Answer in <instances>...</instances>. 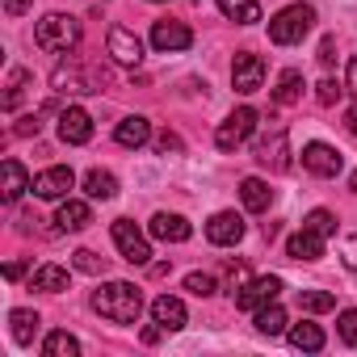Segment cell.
<instances>
[{"label":"cell","instance_id":"cell-43","mask_svg":"<svg viewBox=\"0 0 357 357\" xmlns=\"http://www.w3.org/2000/svg\"><path fill=\"white\" fill-rule=\"evenodd\" d=\"M5 278H9V282L26 278V261H9V265H5Z\"/></svg>","mask_w":357,"mask_h":357},{"label":"cell","instance_id":"cell-23","mask_svg":"<svg viewBox=\"0 0 357 357\" xmlns=\"http://www.w3.org/2000/svg\"><path fill=\"white\" fill-rule=\"evenodd\" d=\"M84 194H89L93 202H109V198H118V176L105 172V168H93V172L84 176Z\"/></svg>","mask_w":357,"mask_h":357},{"label":"cell","instance_id":"cell-21","mask_svg":"<svg viewBox=\"0 0 357 357\" xmlns=\"http://www.w3.org/2000/svg\"><path fill=\"white\" fill-rule=\"evenodd\" d=\"M114 139H118L122 147H143V143L151 139V122H147L143 114H130V118H122V122H118Z\"/></svg>","mask_w":357,"mask_h":357},{"label":"cell","instance_id":"cell-4","mask_svg":"<svg viewBox=\"0 0 357 357\" xmlns=\"http://www.w3.org/2000/svg\"><path fill=\"white\" fill-rule=\"evenodd\" d=\"M257 122H261V114H257L252 105H240V109H231V114L223 118V126L215 130V143H219L223 151H236V147L248 143V135L257 130Z\"/></svg>","mask_w":357,"mask_h":357},{"label":"cell","instance_id":"cell-25","mask_svg":"<svg viewBox=\"0 0 357 357\" xmlns=\"http://www.w3.org/2000/svg\"><path fill=\"white\" fill-rule=\"evenodd\" d=\"M219 13L227 22H240V26H257L261 22V5H257V0H219Z\"/></svg>","mask_w":357,"mask_h":357},{"label":"cell","instance_id":"cell-13","mask_svg":"<svg viewBox=\"0 0 357 357\" xmlns=\"http://www.w3.org/2000/svg\"><path fill=\"white\" fill-rule=\"evenodd\" d=\"M206 240H211L215 248H231V244H240V240H244V219H240L236 211H219V215L206 223Z\"/></svg>","mask_w":357,"mask_h":357},{"label":"cell","instance_id":"cell-42","mask_svg":"<svg viewBox=\"0 0 357 357\" xmlns=\"http://www.w3.org/2000/svg\"><path fill=\"white\" fill-rule=\"evenodd\" d=\"M332 59H336V43H332V38H324V43H319V63H324V68H332Z\"/></svg>","mask_w":357,"mask_h":357},{"label":"cell","instance_id":"cell-36","mask_svg":"<svg viewBox=\"0 0 357 357\" xmlns=\"http://www.w3.org/2000/svg\"><path fill=\"white\" fill-rule=\"evenodd\" d=\"M72 265H76L80 273H105V261H101L97 252H89V248H80V252H72Z\"/></svg>","mask_w":357,"mask_h":357},{"label":"cell","instance_id":"cell-11","mask_svg":"<svg viewBox=\"0 0 357 357\" xmlns=\"http://www.w3.org/2000/svg\"><path fill=\"white\" fill-rule=\"evenodd\" d=\"M303 168L311 176H336L344 168V155L336 147H328V143H307L303 147Z\"/></svg>","mask_w":357,"mask_h":357},{"label":"cell","instance_id":"cell-1","mask_svg":"<svg viewBox=\"0 0 357 357\" xmlns=\"http://www.w3.org/2000/svg\"><path fill=\"white\" fill-rule=\"evenodd\" d=\"M93 311L114 324H135L143 311V294L130 282H105L101 290H93Z\"/></svg>","mask_w":357,"mask_h":357},{"label":"cell","instance_id":"cell-33","mask_svg":"<svg viewBox=\"0 0 357 357\" xmlns=\"http://www.w3.org/2000/svg\"><path fill=\"white\" fill-rule=\"evenodd\" d=\"M303 227H311V231H319V236L328 240V236H336V215H332V211H311V215L303 219Z\"/></svg>","mask_w":357,"mask_h":357},{"label":"cell","instance_id":"cell-45","mask_svg":"<svg viewBox=\"0 0 357 357\" xmlns=\"http://www.w3.org/2000/svg\"><path fill=\"white\" fill-rule=\"evenodd\" d=\"M349 93H353V97H357V55H353V59H349Z\"/></svg>","mask_w":357,"mask_h":357},{"label":"cell","instance_id":"cell-31","mask_svg":"<svg viewBox=\"0 0 357 357\" xmlns=\"http://www.w3.org/2000/svg\"><path fill=\"white\" fill-rule=\"evenodd\" d=\"M298 307H303V311H311V315H319V311H332V307H336V298H332V294H324V290H298Z\"/></svg>","mask_w":357,"mask_h":357},{"label":"cell","instance_id":"cell-2","mask_svg":"<svg viewBox=\"0 0 357 357\" xmlns=\"http://www.w3.org/2000/svg\"><path fill=\"white\" fill-rule=\"evenodd\" d=\"M311 26H315V9L311 5H290V9L269 17V38L278 47H294V43H303L311 34Z\"/></svg>","mask_w":357,"mask_h":357},{"label":"cell","instance_id":"cell-40","mask_svg":"<svg viewBox=\"0 0 357 357\" xmlns=\"http://www.w3.org/2000/svg\"><path fill=\"white\" fill-rule=\"evenodd\" d=\"M38 126H43V122H38V118H34V114H26V118H22V122H17V126H13V130H17V135H22V139H30V135H38Z\"/></svg>","mask_w":357,"mask_h":357},{"label":"cell","instance_id":"cell-10","mask_svg":"<svg viewBox=\"0 0 357 357\" xmlns=\"http://www.w3.org/2000/svg\"><path fill=\"white\" fill-rule=\"evenodd\" d=\"M51 84H55V93H101V89H97V76H93L89 68H80L76 59L59 63L55 76H51Z\"/></svg>","mask_w":357,"mask_h":357},{"label":"cell","instance_id":"cell-26","mask_svg":"<svg viewBox=\"0 0 357 357\" xmlns=\"http://www.w3.org/2000/svg\"><path fill=\"white\" fill-rule=\"evenodd\" d=\"M9 324H13V340L17 344H34V336H38V311H26V307H17L13 315H9Z\"/></svg>","mask_w":357,"mask_h":357},{"label":"cell","instance_id":"cell-14","mask_svg":"<svg viewBox=\"0 0 357 357\" xmlns=\"http://www.w3.org/2000/svg\"><path fill=\"white\" fill-rule=\"evenodd\" d=\"M105 51H109V59H118V63H139V59H143V43H139L126 26H109Z\"/></svg>","mask_w":357,"mask_h":357},{"label":"cell","instance_id":"cell-27","mask_svg":"<svg viewBox=\"0 0 357 357\" xmlns=\"http://www.w3.org/2000/svg\"><path fill=\"white\" fill-rule=\"evenodd\" d=\"M303 97V72H294V68H286L282 76H278V89H273V101L278 105H294Z\"/></svg>","mask_w":357,"mask_h":357},{"label":"cell","instance_id":"cell-9","mask_svg":"<svg viewBox=\"0 0 357 357\" xmlns=\"http://www.w3.org/2000/svg\"><path fill=\"white\" fill-rule=\"evenodd\" d=\"M151 47L172 55V51H190L194 47V30L185 22H155L151 26Z\"/></svg>","mask_w":357,"mask_h":357},{"label":"cell","instance_id":"cell-8","mask_svg":"<svg viewBox=\"0 0 357 357\" xmlns=\"http://www.w3.org/2000/svg\"><path fill=\"white\" fill-rule=\"evenodd\" d=\"M282 294V278H252L248 286L236 290V307L240 311H261L265 303H278Z\"/></svg>","mask_w":357,"mask_h":357},{"label":"cell","instance_id":"cell-16","mask_svg":"<svg viewBox=\"0 0 357 357\" xmlns=\"http://www.w3.org/2000/svg\"><path fill=\"white\" fill-rule=\"evenodd\" d=\"M151 319H155L164 332H181L190 315H185V303H181V298H172V294H160V298L151 303Z\"/></svg>","mask_w":357,"mask_h":357},{"label":"cell","instance_id":"cell-20","mask_svg":"<svg viewBox=\"0 0 357 357\" xmlns=\"http://www.w3.org/2000/svg\"><path fill=\"white\" fill-rule=\"evenodd\" d=\"M240 198H244V206L252 215H265L273 206V190L261 181V176H244V181H240Z\"/></svg>","mask_w":357,"mask_h":357},{"label":"cell","instance_id":"cell-28","mask_svg":"<svg viewBox=\"0 0 357 357\" xmlns=\"http://www.w3.org/2000/svg\"><path fill=\"white\" fill-rule=\"evenodd\" d=\"M290 344L303 349V353H319L324 349V328L319 324H294L290 328Z\"/></svg>","mask_w":357,"mask_h":357},{"label":"cell","instance_id":"cell-15","mask_svg":"<svg viewBox=\"0 0 357 357\" xmlns=\"http://www.w3.org/2000/svg\"><path fill=\"white\" fill-rule=\"evenodd\" d=\"M147 231H151V240H164V244H185V240L194 236V227H190L181 215H164V211L147 223Z\"/></svg>","mask_w":357,"mask_h":357},{"label":"cell","instance_id":"cell-39","mask_svg":"<svg viewBox=\"0 0 357 357\" xmlns=\"http://www.w3.org/2000/svg\"><path fill=\"white\" fill-rule=\"evenodd\" d=\"M155 151H160V155H181V139H176L172 130H164V135L155 139Z\"/></svg>","mask_w":357,"mask_h":357},{"label":"cell","instance_id":"cell-37","mask_svg":"<svg viewBox=\"0 0 357 357\" xmlns=\"http://www.w3.org/2000/svg\"><path fill=\"white\" fill-rule=\"evenodd\" d=\"M315 97H319V105H336V101H340V84H336L332 76L319 80V84H315Z\"/></svg>","mask_w":357,"mask_h":357},{"label":"cell","instance_id":"cell-17","mask_svg":"<svg viewBox=\"0 0 357 357\" xmlns=\"http://www.w3.org/2000/svg\"><path fill=\"white\" fill-rule=\"evenodd\" d=\"M59 139H63V143H76V147L89 143V139H93V118H89L84 109H76V105L63 109V114H59Z\"/></svg>","mask_w":357,"mask_h":357},{"label":"cell","instance_id":"cell-44","mask_svg":"<svg viewBox=\"0 0 357 357\" xmlns=\"http://www.w3.org/2000/svg\"><path fill=\"white\" fill-rule=\"evenodd\" d=\"M344 126H349V135H357V105L344 109Z\"/></svg>","mask_w":357,"mask_h":357},{"label":"cell","instance_id":"cell-32","mask_svg":"<svg viewBox=\"0 0 357 357\" xmlns=\"http://www.w3.org/2000/svg\"><path fill=\"white\" fill-rule=\"evenodd\" d=\"M26 84H30V72H26V68H13V72H9V93H5V109H17Z\"/></svg>","mask_w":357,"mask_h":357},{"label":"cell","instance_id":"cell-6","mask_svg":"<svg viewBox=\"0 0 357 357\" xmlns=\"http://www.w3.org/2000/svg\"><path fill=\"white\" fill-rule=\"evenodd\" d=\"M231 84H236V93L252 97V93L265 84V59L252 55V51H240V55L231 59Z\"/></svg>","mask_w":357,"mask_h":357},{"label":"cell","instance_id":"cell-41","mask_svg":"<svg viewBox=\"0 0 357 357\" xmlns=\"http://www.w3.org/2000/svg\"><path fill=\"white\" fill-rule=\"evenodd\" d=\"M30 5H34V0H5V13H9V17H26Z\"/></svg>","mask_w":357,"mask_h":357},{"label":"cell","instance_id":"cell-5","mask_svg":"<svg viewBox=\"0 0 357 357\" xmlns=\"http://www.w3.org/2000/svg\"><path fill=\"white\" fill-rule=\"evenodd\" d=\"M114 244H118L122 261H130V265H147L151 261V244L130 219H114Z\"/></svg>","mask_w":357,"mask_h":357},{"label":"cell","instance_id":"cell-46","mask_svg":"<svg viewBox=\"0 0 357 357\" xmlns=\"http://www.w3.org/2000/svg\"><path fill=\"white\" fill-rule=\"evenodd\" d=\"M349 190H353V194H357V172H353V176H349Z\"/></svg>","mask_w":357,"mask_h":357},{"label":"cell","instance_id":"cell-35","mask_svg":"<svg viewBox=\"0 0 357 357\" xmlns=\"http://www.w3.org/2000/svg\"><path fill=\"white\" fill-rule=\"evenodd\" d=\"M336 332H340V340H344V344H353V349H357V307L340 311V319H336Z\"/></svg>","mask_w":357,"mask_h":357},{"label":"cell","instance_id":"cell-38","mask_svg":"<svg viewBox=\"0 0 357 357\" xmlns=\"http://www.w3.org/2000/svg\"><path fill=\"white\" fill-rule=\"evenodd\" d=\"M340 261H344V269L357 278V231H353V236H344V244H340Z\"/></svg>","mask_w":357,"mask_h":357},{"label":"cell","instance_id":"cell-22","mask_svg":"<svg viewBox=\"0 0 357 357\" xmlns=\"http://www.w3.org/2000/svg\"><path fill=\"white\" fill-rule=\"evenodd\" d=\"M26 190H34L30 185V176H26V168H22V160H5V185H0V194H5V202H17Z\"/></svg>","mask_w":357,"mask_h":357},{"label":"cell","instance_id":"cell-29","mask_svg":"<svg viewBox=\"0 0 357 357\" xmlns=\"http://www.w3.org/2000/svg\"><path fill=\"white\" fill-rule=\"evenodd\" d=\"M257 332H265V336H282V332H286V311H282L278 303H265V307L257 311Z\"/></svg>","mask_w":357,"mask_h":357},{"label":"cell","instance_id":"cell-7","mask_svg":"<svg viewBox=\"0 0 357 357\" xmlns=\"http://www.w3.org/2000/svg\"><path fill=\"white\" fill-rule=\"evenodd\" d=\"M257 164L269 168V172H286L290 168V139H286L282 126H273V135H265L257 143Z\"/></svg>","mask_w":357,"mask_h":357},{"label":"cell","instance_id":"cell-30","mask_svg":"<svg viewBox=\"0 0 357 357\" xmlns=\"http://www.w3.org/2000/svg\"><path fill=\"white\" fill-rule=\"evenodd\" d=\"M43 353H47V357H80V340H76L72 332H51V336L43 340Z\"/></svg>","mask_w":357,"mask_h":357},{"label":"cell","instance_id":"cell-3","mask_svg":"<svg viewBox=\"0 0 357 357\" xmlns=\"http://www.w3.org/2000/svg\"><path fill=\"white\" fill-rule=\"evenodd\" d=\"M34 38H38V47H43V51L68 55V51L80 43V22H76V17H68V13H47V17L38 22Z\"/></svg>","mask_w":357,"mask_h":357},{"label":"cell","instance_id":"cell-18","mask_svg":"<svg viewBox=\"0 0 357 357\" xmlns=\"http://www.w3.org/2000/svg\"><path fill=\"white\" fill-rule=\"evenodd\" d=\"M93 223V206L80 202V198H68L59 211H55V231H84Z\"/></svg>","mask_w":357,"mask_h":357},{"label":"cell","instance_id":"cell-19","mask_svg":"<svg viewBox=\"0 0 357 357\" xmlns=\"http://www.w3.org/2000/svg\"><path fill=\"white\" fill-rule=\"evenodd\" d=\"M286 252H290L294 261H319V257H324V236L311 231V227H303V231H294V236L286 240Z\"/></svg>","mask_w":357,"mask_h":357},{"label":"cell","instance_id":"cell-34","mask_svg":"<svg viewBox=\"0 0 357 357\" xmlns=\"http://www.w3.org/2000/svg\"><path fill=\"white\" fill-rule=\"evenodd\" d=\"M185 290L198 294V298H211V294L219 290V282H215V273H190V278H185Z\"/></svg>","mask_w":357,"mask_h":357},{"label":"cell","instance_id":"cell-24","mask_svg":"<svg viewBox=\"0 0 357 357\" xmlns=\"http://www.w3.org/2000/svg\"><path fill=\"white\" fill-rule=\"evenodd\" d=\"M30 290H47V294L68 290V269L63 265H38L34 278H30Z\"/></svg>","mask_w":357,"mask_h":357},{"label":"cell","instance_id":"cell-12","mask_svg":"<svg viewBox=\"0 0 357 357\" xmlns=\"http://www.w3.org/2000/svg\"><path fill=\"white\" fill-rule=\"evenodd\" d=\"M76 185V172L68 168V164H55V168H47V172H38L34 176V194L38 198H47V202H55V198H68V190Z\"/></svg>","mask_w":357,"mask_h":357}]
</instances>
